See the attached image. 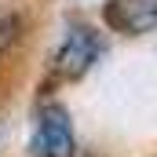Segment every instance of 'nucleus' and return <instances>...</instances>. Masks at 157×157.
I'll use <instances>...</instances> for the list:
<instances>
[{
    "mask_svg": "<svg viewBox=\"0 0 157 157\" xmlns=\"http://www.w3.org/2000/svg\"><path fill=\"white\" fill-rule=\"evenodd\" d=\"M73 154H77V143H73L70 110L59 102L40 106L37 132H33V157H73Z\"/></svg>",
    "mask_w": 157,
    "mask_h": 157,
    "instance_id": "nucleus-2",
    "label": "nucleus"
},
{
    "mask_svg": "<svg viewBox=\"0 0 157 157\" xmlns=\"http://www.w3.org/2000/svg\"><path fill=\"white\" fill-rule=\"evenodd\" d=\"M18 33H22V18L15 11H0V55L18 40Z\"/></svg>",
    "mask_w": 157,
    "mask_h": 157,
    "instance_id": "nucleus-4",
    "label": "nucleus"
},
{
    "mask_svg": "<svg viewBox=\"0 0 157 157\" xmlns=\"http://www.w3.org/2000/svg\"><path fill=\"white\" fill-rule=\"evenodd\" d=\"M102 18L117 33H132V37L150 33L157 29V0H110Z\"/></svg>",
    "mask_w": 157,
    "mask_h": 157,
    "instance_id": "nucleus-3",
    "label": "nucleus"
},
{
    "mask_svg": "<svg viewBox=\"0 0 157 157\" xmlns=\"http://www.w3.org/2000/svg\"><path fill=\"white\" fill-rule=\"evenodd\" d=\"M99 55H102L99 33L91 26H84V22H73V26H66V37H62L59 51H55V73L66 80H77L95 66Z\"/></svg>",
    "mask_w": 157,
    "mask_h": 157,
    "instance_id": "nucleus-1",
    "label": "nucleus"
}]
</instances>
